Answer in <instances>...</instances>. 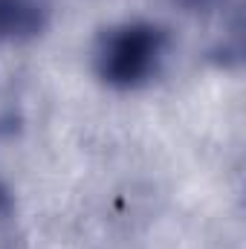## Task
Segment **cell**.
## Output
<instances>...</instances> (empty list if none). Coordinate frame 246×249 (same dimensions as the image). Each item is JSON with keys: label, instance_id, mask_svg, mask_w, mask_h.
<instances>
[{"label": "cell", "instance_id": "1", "mask_svg": "<svg viewBox=\"0 0 246 249\" xmlns=\"http://www.w3.org/2000/svg\"><path fill=\"white\" fill-rule=\"evenodd\" d=\"M168 32L151 20H127L105 29L93 50L96 75L116 90H136L157 78L168 53Z\"/></svg>", "mask_w": 246, "mask_h": 249}, {"label": "cell", "instance_id": "2", "mask_svg": "<svg viewBox=\"0 0 246 249\" xmlns=\"http://www.w3.org/2000/svg\"><path fill=\"white\" fill-rule=\"evenodd\" d=\"M47 20L50 9L44 0H0V44L38 38Z\"/></svg>", "mask_w": 246, "mask_h": 249}, {"label": "cell", "instance_id": "3", "mask_svg": "<svg viewBox=\"0 0 246 249\" xmlns=\"http://www.w3.org/2000/svg\"><path fill=\"white\" fill-rule=\"evenodd\" d=\"M180 3H185V6H191V9H197V6H206L209 0H180Z\"/></svg>", "mask_w": 246, "mask_h": 249}]
</instances>
